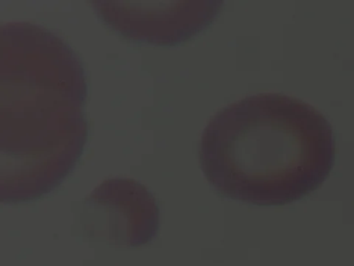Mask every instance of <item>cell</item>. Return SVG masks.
Listing matches in <instances>:
<instances>
[{
    "mask_svg": "<svg viewBox=\"0 0 354 266\" xmlns=\"http://www.w3.org/2000/svg\"><path fill=\"white\" fill-rule=\"evenodd\" d=\"M199 162L220 194L253 205H283L318 188L335 162L328 119L278 93L245 97L203 129Z\"/></svg>",
    "mask_w": 354,
    "mask_h": 266,
    "instance_id": "2",
    "label": "cell"
},
{
    "mask_svg": "<svg viewBox=\"0 0 354 266\" xmlns=\"http://www.w3.org/2000/svg\"><path fill=\"white\" fill-rule=\"evenodd\" d=\"M84 68L73 48L32 22L0 28V200H36L76 166L87 139Z\"/></svg>",
    "mask_w": 354,
    "mask_h": 266,
    "instance_id": "1",
    "label": "cell"
},
{
    "mask_svg": "<svg viewBox=\"0 0 354 266\" xmlns=\"http://www.w3.org/2000/svg\"><path fill=\"white\" fill-rule=\"evenodd\" d=\"M91 6L108 26L130 40L173 46L205 29L216 18L223 3L98 1Z\"/></svg>",
    "mask_w": 354,
    "mask_h": 266,
    "instance_id": "4",
    "label": "cell"
},
{
    "mask_svg": "<svg viewBox=\"0 0 354 266\" xmlns=\"http://www.w3.org/2000/svg\"><path fill=\"white\" fill-rule=\"evenodd\" d=\"M159 206L141 183L126 179H106L82 204L80 223L93 240L118 247H142L159 230Z\"/></svg>",
    "mask_w": 354,
    "mask_h": 266,
    "instance_id": "3",
    "label": "cell"
}]
</instances>
